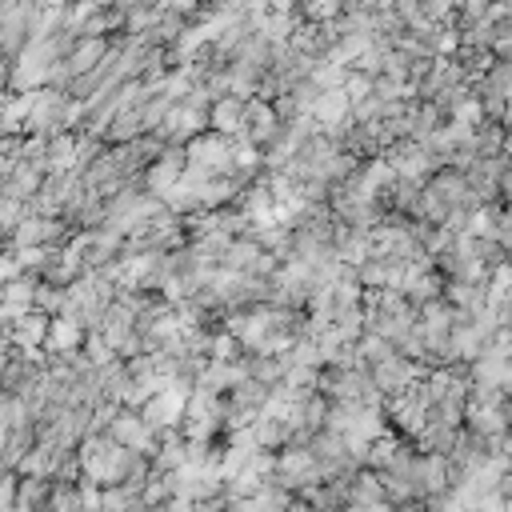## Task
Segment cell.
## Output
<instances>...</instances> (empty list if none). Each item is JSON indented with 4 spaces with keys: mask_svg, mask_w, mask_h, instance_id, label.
<instances>
[{
    "mask_svg": "<svg viewBox=\"0 0 512 512\" xmlns=\"http://www.w3.org/2000/svg\"><path fill=\"white\" fill-rule=\"evenodd\" d=\"M208 124L216 128V136H236V132L248 128V104L236 100V96H220L208 108Z\"/></svg>",
    "mask_w": 512,
    "mask_h": 512,
    "instance_id": "cell-1",
    "label": "cell"
},
{
    "mask_svg": "<svg viewBox=\"0 0 512 512\" xmlns=\"http://www.w3.org/2000/svg\"><path fill=\"white\" fill-rule=\"evenodd\" d=\"M336 12H340L336 4H312V8H308V16H316V20H320V16H336Z\"/></svg>",
    "mask_w": 512,
    "mask_h": 512,
    "instance_id": "cell-2",
    "label": "cell"
}]
</instances>
